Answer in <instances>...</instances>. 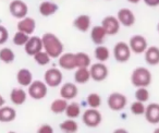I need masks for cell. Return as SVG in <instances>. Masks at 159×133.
<instances>
[{"instance_id": "obj_28", "label": "cell", "mask_w": 159, "mask_h": 133, "mask_svg": "<svg viewBox=\"0 0 159 133\" xmlns=\"http://www.w3.org/2000/svg\"><path fill=\"white\" fill-rule=\"evenodd\" d=\"M75 62H76V69L77 68H89L91 57L89 56V53L80 51L75 53Z\"/></svg>"}, {"instance_id": "obj_7", "label": "cell", "mask_w": 159, "mask_h": 133, "mask_svg": "<svg viewBox=\"0 0 159 133\" xmlns=\"http://www.w3.org/2000/svg\"><path fill=\"white\" fill-rule=\"evenodd\" d=\"M9 12L13 18L21 20L27 16L29 7L23 0H12L9 5Z\"/></svg>"}, {"instance_id": "obj_34", "label": "cell", "mask_w": 159, "mask_h": 133, "mask_svg": "<svg viewBox=\"0 0 159 133\" xmlns=\"http://www.w3.org/2000/svg\"><path fill=\"white\" fill-rule=\"evenodd\" d=\"M87 105H89L91 108H96L97 109L98 107L102 105V97L100 95H98L97 93H91L86 98Z\"/></svg>"}, {"instance_id": "obj_14", "label": "cell", "mask_w": 159, "mask_h": 133, "mask_svg": "<svg viewBox=\"0 0 159 133\" xmlns=\"http://www.w3.org/2000/svg\"><path fill=\"white\" fill-rule=\"evenodd\" d=\"M145 119L150 124H158L159 123V104L152 103L145 108Z\"/></svg>"}, {"instance_id": "obj_17", "label": "cell", "mask_w": 159, "mask_h": 133, "mask_svg": "<svg viewBox=\"0 0 159 133\" xmlns=\"http://www.w3.org/2000/svg\"><path fill=\"white\" fill-rule=\"evenodd\" d=\"M60 68L64 70L76 69V62H75V53H63L58 60Z\"/></svg>"}, {"instance_id": "obj_23", "label": "cell", "mask_w": 159, "mask_h": 133, "mask_svg": "<svg viewBox=\"0 0 159 133\" xmlns=\"http://www.w3.org/2000/svg\"><path fill=\"white\" fill-rule=\"evenodd\" d=\"M59 7L57 3L51 1H43L38 7V11L43 16H51L58 11Z\"/></svg>"}, {"instance_id": "obj_4", "label": "cell", "mask_w": 159, "mask_h": 133, "mask_svg": "<svg viewBox=\"0 0 159 133\" xmlns=\"http://www.w3.org/2000/svg\"><path fill=\"white\" fill-rule=\"evenodd\" d=\"M91 79L95 82H102L108 78L109 70L104 62H97L89 66Z\"/></svg>"}, {"instance_id": "obj_19", "label": "cell", "mask_w": 159, "mask_h": 133, "mask_svg": "<svg viewBox=\"0 0 159 133\" xmlns=\"http://www.w3.org/2000/svg\"><path fill=\"white\" fill-rule=\"evenodd\" d=\"M107 33L104 30V27L102 25H96V26H93L91 30V39L92 42L95 45H102L106 39Z\"/></svg>"}, {"instance_id": "obj_30", "label": "cell", "mask_w": 159, "mask_h": 133, "mask_svg": "<svg viewBox=\"0 0 159 133\" xmlns=\"http://www.w3.org/2000/svg\"><path fill=\"white\" fill-rule=\"evenodd\" d=\"M66 106H68V100L63 98H57L50 105V110L53 113H62L66 111Z\"/></svg>"}, {"instance_id": "obj_2", "label": "cell", "mask_w": 159, "mask_h": 133, "mask_svg": "<svg viewBox=\"0 0 159 133\" xmlns=\"http://www.w3.org/2000/svg\"><path fill=\"white\" fill-rule=\"evenodd\" d=\"M152 73L147 68L139 66L131 74V83L135 87H147L152 83Z\"/></svg>"}, {"instance_id": "obj_29", "label": "cell", "mask_w": 159, "mask_h": 133, "mask_svg": "<svg viewBox=\"0 0 159 133\" xmlns=\"http://www.w3.org/2000/svg\"><path fill=\"white\" fill-rule=\"evenodd\" d=\"M64 112H66V117L70 118V119H76V118H79L81 116V106L75 102L70 103L66 106V109Z\"/></svg>"}, {"instance_id": "obj_33", "label": "cell", "mask_w": 159, "mask_h": 133, "mask_svg": "<svg viewBox=\"0 0 159 133\" xmlns=\"http://www.w3.org/2000/svg\"><path fill=\"white\" fill-rule=\"evenodd\" d=\"M29 38H30V35L23 33V32L18 31L13 35L12 42H13V44L16 45V46H24V45L26 44L27 40H29Z\"/></svg>"}, {"instance_id": "obj_15", "label": "cell", "mask_w": 159, "mask_h": 133, "mask_svg": "<svg viewBox=\"0 0 159 133\" xmlns=\"http://www.w3.org/2000/svg\"><path fill=\"white\" fill-rule=\"evenodd\" d=\"M16 29H18V31L23 32V33L27 34V35H32L36 29V21L33 18L25 16V18L21 19L18 22Z\"/></svg>"}, {"instance_id": "obj_8", "label": "cell", "mask_w": 159, "mask_h": 133, "mask_svg": "<svg viewBox=\"0 0 159 133\" xmlns=\"http://www.w3.org/2000/svg\"><path fill=\"white\" fill-rule=\"evenodd\" d=\"M131 53L132 51L130 49V46L124 42L117 43L113 47V57L118 62L123 63V62L129 61V59L131 58Z\"/></svg>"}, {"instance_id": "obj_13", "label": "cell", "mask_w": 159, "mask_h": 133, "mask_svg": "<svg viewBox=\"0 0 159 133\" xmlns=\"http://www.w3.org/2000/svg\"><path fill=\"white\" fill-rule=\"evenodd\" d=\"M24 50L29 56L33 57L34 55H36L37 53L43 50V42L42 37L38 36H30L29 40L26 42V44L24 45Z\"/></svg>"}, {"instance_id": "obj_24", "label": "cell", "mask_w": 159, "mask_h": 133, "mask_svg": "<svg viewBox=\"0 0 159 133\" xmlns=\"http://www.w3.org/2000/svg\"><path fill=\"white\" fill-rule=\"evenodd\" d=\"M16 111L14 108L9 106H2L0 107V122L8 123L16 120Z\"/></svg>"}, {"instance_id": "obj_9", "label": "cell", "mask_w": 159, "mask_h": 133, "mask_svg": "<svg viewBox=\"0 0 159 133\" xmlns=\"http://www.w3.org/2000/svg\"><path fill=\"white\" fill-rule=\"evenodd\" d=\"M63 76L62 72L57 68H50L44 74V82L49 87H57L62 83Z\"/></svg>"}, {"instance_id": "obj_32", "label": "cell", "mask_w": 159, "mask_h": 133, "mask_svg": "<svg viewBox=\"0 0 159 133\" xmlns=\"http://www.w3.org/2000/svg\"><path fill=\"white\" fill-rule=\"evenodd\" d=\"M33 57H34L35 62L37 64H39V66H46V64H48L49 62H50V59H51L50 56L45 50L39 51V53H37L36 55H34Z\"/></svg>"}, {"instance_id": "obj_21", "label": "cell", "mask_w": 159, "mask_h": 133, "mask_svg": "<svg viewBox=\"0 0 159 133\" xmlns=\"http://www.w3.org/2000/svg\"><path fill=\"white\" fill-rule=\"evenodd\" d=\"M27 94L23 89H16L14 87L10 93V100L12 102V104L16 105V106H21L26 102Z\"/></svg>"}, {"instance_id": "obj_38", "label": "cell", "mask_w": 159, "mask_h": 133, "mask_svg": "<svg viewBox=\"0 0 159 133\" xmlns=\"http://www.w3.org/2000/svg\"><path fill=\"white\" fill-rule=\"evenodd\" d=\"M37 133H53V128L50 124H42L38 128Z\"/></svg>"}, {"instance_id": "obj_18", "label": "cell", "mask_w": 159, "mask_h": 133, "mask_svg": "<svg viewBox=\"0 0 159 133\" xmlns=\"http://www.w3.org/2000/svg\"><path fill=\"white\" fill-rule=\"evenodd\" d=\"M77 94H79V89H77V86L74 83L66 82L60 89V96L66 100L74 99L77 96Z\"/></svg>"}, {"instance_id": "obj_27", "label": "cell", "mask_w": 159, "mask_h": 133, "mask_svg": "<svg viewBox=\"0 0 159 133\" xmlns=\"http://www.w3.org/2000/svg\"><path fill=\"white\" fill-rule=\"evenodd\" d=\"M94 56L98 62H106L110 58V51L104 45H98L94 50Z\"/></svg>"}, {"instance_id": "obj_26", "label": "cell", "mask_w": 159, "mask_h": 133, "mask_svg": "<svg viewBox=\"0 0 159 133\" xmlns=\"http://www.w3.org/2000/svg\"><path fill=\"white\" fill-rule=\"evenodd\" d=\"M60 130L63 133H76L79 131V124L74 119L68 118L60 123Z\"/></svg>"}, {"instance_id": "obj_16", "label": "cell", "mask_w": 159, "mask_h": 133, "mask_svg": "<svg viewBox=\"0 0 159 133\" xmlns=\"http://www.w3.org/2000/svg\"><path fill=\"white\" fill-rule=\"evenodd\" d=\"M91 25H92V19L89 14H80L73 21V26L77 31L82 32V33H86L91 29Z\"/></svg>"}, {"instance_id": "obj_10", "label": "cell", "mask_w": 159, "mask_h": 133, "mask_svg": "<svg viewBox=\"0 0 159 133\" xmlns=\"http://www.w3.org/2000/svg\"><path fill=\"white\" fill-rule=\"evenodd\" d=\"M129 46L132 53H136V55H141L144 53L145 50L148 47V43L146 38L143 35H133L129 40Z\"/></svg>"}, {"instance_id": "obj_12", "label": "cell", "mask_w": 159, "mask_h": 133, "mask_svg": "<svg viewBox=\"0 0 159 133\" xmlns=\"http://www.w3.org/2000/svg\"><path fill=\"white\" fill-rule=\"evenodd\" d=\"M117 19L121 25L125 27H130L135 24V16L133 11L129 8H121L117 12Z\"/></svg>"}, {"instance_id": "obj_6", "label": "cell", "mask_w": 159, "mask_h": 133, "mask_svg": "<svg viewBox=\"0 0 159 133\" xmlns=\"http://www.w3.org/2000/svg\"><path fill=\"white\" fill-rule=\"evenodd\" d=\"M108 107L112 111H121L125 108L126 104H128V98L125 95L121 93H111L108 97Z\"/></svg>"}, {"instance_id": "obj_40", "label": "cell", "mask_w": 159, "mask_h": 133, "mask_svg": "<svg viewBox=\"0 0 159 133\" xmlns=\"http://www.w3.org/2000/svg\"><path fill=\"white\" fill-rule=\"evenodd\" d=\"M113 133H129V131H126L125 129L120 128V129H116V130L113 131Z\"/></svg>"}, {"instance_id": "obj_39", "label": "cell", "mask_w": 159, "mask_h": 133, "mask_svg": "<svg viewBox=\"0 0 159 133\" xmlns=\"http://www.w3.org/2000/svg\"><path fill=\"white\" fill-rule=\"evenodd\" d=\"M143 1L147 7L150 8H156L159 6V0H143Z\"/></svg>"}, {"instance_id": "obj_36", "label": "cell", "mask_w": 159, "mask_h": 133, "mask_svg": "<svg viewBox=\"0 0 159 133\" xmlns=\"http://www.w3.org/2000/svg\"><path fill=\"white\" fill-rule=\"evenodd\" d=\"M145 108L146 106L144 105V103L136 100V102L132 103V105H131V112L135 116H142L145 112Z\"/></svg>"}, {"instance_id": "obj_42", "label": "cell", "mask_w": 159, "mask_h": 133, "mask_svg": "<svg viewBox=\"0 0 159 133\" xmlns=\"http://www.w3.org/2000/svg\"><path fill=\"white\" fill-rule=\"evenodd\" d=\"M128 2L130 3H133V5H137V3H139L142 1V0H126Z\"/></svg>"}, {"instance_id": "obj_41", "label": "cell", "mask_w": 159, "mask_h": 133, "mask_svg": "<svg viewBox=\"0 0 159 133\" xmlns=\"http://www.w3.org/2000/svg\"><path fill=\"white\" fill-rule=\"evenodd\" d=\"M5 103H6L5 98H3V96L1 95V94H0V107L5 106Z\"/></svg>"}, {"instance_id": "obj_31", "label": "cell", "mask_w": 159, "mask_h": 133, "mask_svg": "<svg viewBox=\"0 0 159 133\" xmlns=\"http://www.w3.org/2000/svg\"><path fill=\"white\" fill-rule=\"evenodd\" d=\"M16 59V53L12 50L11 48H8V47H3V48L0 49V60L3 62V63H12Z\"/></svg>"}, {"instance_id": "obj_35", "label": "cell", "mask_w": 159, "mask_h": 133, "mask_svg": "<svg viewBox=\"0 0 159 133\" xmlns=\"http://www.w3.org/2000/svg\"><path fill=\"white\" fill-rule=\"evenodd\" d=\"M149 92H148L147 87H137V89L135 91V98L136 100L142 103H146L149 99Z\"/></svg>"}, {"instance_id": "obj_5", "label": "cell", "mask_w": 159, "mask_h": 133, "mask_svg": "<svg viewBox=\"0 0 159 133\" xmlns=\"http://www.w3.org/2000/svg\"><path fill=\"white\" fill-rule=\"evenodd\" d=\"M82 120L84 124L89 128H96L102 123V113L96 108H89L84 111L82 116Z\"/></svg>"}, {"instance_id": "obj_37", "label": "cell", "mask_w": 159, "mask_h": 133, "mask_svg": "<svg viewBox=\"0 0 159 133\" xmlns=\"http://www.w3.org/2000/svg\"><path fill=\"white\" fill-rule=\"evenodd\" d=\"M8 38H9V32L7 27L0 25V45L6 44L8 42Z\"/></svg>"}, {"instance_id": "obj_44", "label": "cell", "mask_w": 159, "mask_h": 133, "mask_svg": "<svg viewBox=\"0 0 159 133\" xmlns=\"http://www.w3.org/2000/svg\"><path fill=\"white\" fill-rule=\"evenodd\" d=\"M157 31H158V33H159V22H158V24H157Z\"/></svg>"}, {"instance_id": "obj_1", "label": "cell", "mask_w": 159, "mask_h": 133, "mask_svg": "<svg viewBox=\"0 0 159 133\" xmlns=\"http://www.w3.org/2000/svg\"><path fill=\"white\" fill-rule=\"evenodd\" d=\"M43 50H45L50 58H59L63 53L64 46L60 38L53 33H45L42 37Z\"/></svg>"}, {"instance_id": "obj_3", "label": "cell", "mask_w": 159, "mask_h": 133, "mask_svg": "<svg viewBox=\"0 0 159 133\" xmlns=\"http://www.w3.org/2000/svg\"><path fill=\"white\" fill-rule=\"evenodd\" d=\"M29 93L30 97L33 98L35 100H40L44 99L47 96V93H48V87H47V84L43 81H33L31 84L29 85Z\"/></svg>"}, {"instance_id": "obj_11", "label": "cell", "mask_w": 159, "mask_h": 133, "mask_svg": "<svg viewBox=\"0 0 159 133\" xmlns=\"http://www.w3.org/2000/svg\"><path fill=\"white\" fill-rule=\"evenodd\" d=\"M120 23L118 21L117 16H105L102 21V26L106 31L107 35H116L120 31Z\"/></svg>"}, {"instance_id": "obj_22", "label": "cell", "mask_w": 159, "mask_h": 133, "mask_svg": "<svg viewBox=\"0 0 159 133\" xmlns=\"http://www.w3.org/2000/svg\"><path fill=\"white\" fill-rule=\"evenodd\" d=\"M16 81L21 86H27L33 82V74L26 68H22L16 73Z\"/></svg>"}, {"instance_id": "obj_43", "label": "cell", "mask_w": 159, "mask_h": 133, "mask_svg": "<svg viewBox=\"0 0 159 133\" xmlns=\"http://www.w3.org/2000/svg\"><path fill=\"white\" fill-rule=\"evenodd\" d=\"M152 133H159V128H156V129H155L154 132H152Z\"/></svg>"}, {"instance_id": "obj_20", "label": "cell", "mask_w": 159, "mask_h": 133, "mask_svg": "<svg viewBox=\"0 0 159 133\" xmlns=\"http://www.w3.org/2000/svg\"><path fill=\"white\" fill-rule=\"evenodd\" d=\"M145 61L150 66H157L159 64V48L157 46L147 47L144 53Z\"/></svg>"}, {"instance_id": "obj_45", "label": "cell", "mask_w": 159, "mask_h": 133, "mask_svg": "<svg viewBox=\"0 0 159 133\" xmlns=\"http://www.w3.org/2000/svg\"><path fill=\"white\" fill-rule=\"evenodd\" d=\"M8 133H16V132H14V131H9Z\"/></svg>"}, {"instance_id": "obj_25", "label": "cell", "mask_w": 159, "mask_h": 133, "mask_svg": "<svg viewBox=\"0 0 159 133\" xmlns=\"http://www.w3.org/2000/svg\"><path fill=\"white\" fill-rule=\"evenodd\" d=\"M91 80L89 68H77L74 73V81L77 84H86Z\"/></svg>"}]
</instances>
